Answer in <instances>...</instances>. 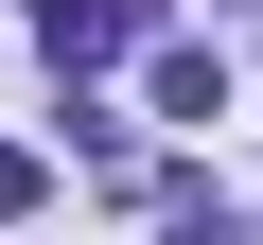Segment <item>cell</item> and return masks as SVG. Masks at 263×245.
Instances as JSON below:
<instances>
[{
	"mask_svg": "<svg viewBox=\"0 0 263 245\" xmlns=\"http://www.w3.org/2000/svg\"><path fill=\"white\" fill-rule=\"evenodd\" d=\"M176 245H246V210L228 193H176Z\"/></svg>",
	"mask_w": 263,
	"mask_h": 245,
	"instance_id": "obj_4",
	"label": "cell"
},
{
	"mask_svg": "<svg viewBox=\"0 0 263 245\" xmlns=\"http://www.w3.org/2000/svg\"><path fill=\"white\" fill-rule=\"evenodd\" d=\"M158 35V0H35V53L53 70H105V53H141Z\"/></svg>",
	"mask_w": 263,
	"mask_h": 245,
	"instance_id": "obj_1",
	"label": "cell"
},
{
	"mask_svg": "<svg viewBox=\"0 0 263 245\" xmlns=\"http://www.w3.org/2000/svg\"><path fill=\"white\" fill-rule=\"evenodd\" d=\"M35 193H53V158H35V140H0V228H18Z\"/></svg>",
	"mask_w": 263,
	"mask_h": 245,
	"instance_id": "obj_3",
	"label": "cell"
},
{
	"mask_svg": "<svg viewBox=\"0 0 263 245\" xmlns=\"http://www.w3.org/2000/svg\"><path fill=\"white\" fill-rule=\"evenodd\" d=\"M158 122H228V53H193V35H158Z\"/></svg>",
	"mask_w": 263,
	"mask_h": 245,
	"instance_id": "obj_2",
	"label": "cell"
}]
</instances>
